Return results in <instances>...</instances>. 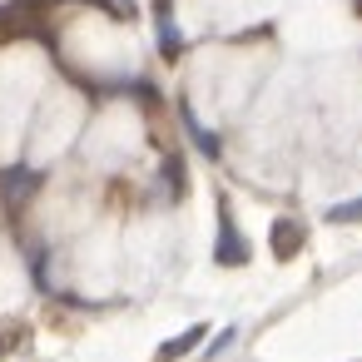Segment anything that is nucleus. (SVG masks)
I'll return each mask as SVG.
<instances>
[{
    "label": "nucleus",
    "mask_w": 362,
    "mask_h": 362,
    "mask_svg": "<svg viewBox=\"0 0 362 362\" xmlns=\"http://www.w3.org/2000/svg\"><path fill=\"white\" fill-rule=\"evenodd\" d=\"M110 6H115L119 16H134V0H110Z\"/></svg>",
    "instance_id": "nucleus-3"
},
{
    "label": "nucleus",
    "mask_w": 362,
    "mask_h": 362,
    "mask_svg": "<svg viewBox=\"0 0 362 362\" xmlns=\"http://www.w3.org/2000/svg\"><path fill=\"white\" fill-rule=\"evenodd\" d=\"M332 218H337V223H357V218H362V199H357V204H342V209H332Z\"/></svg>",
    "instance_id": "nucleus-2"
},
{
    "label": "nucleus",
    "mask_w": 362,
    "mask_h": 362,
    "mask_svg": "<svg viewBox=\"0 0 362 362\" xmlns=\"http://www.w3.org/2000/svg\"><path fill=\"white\" fill-rule=\"evenodd\" d=\"M159 45H164V55H179V25L169 21V11L159 16Z\"/></svg>",
    "instance_id": "nucleus-1"
}]
</instances>
